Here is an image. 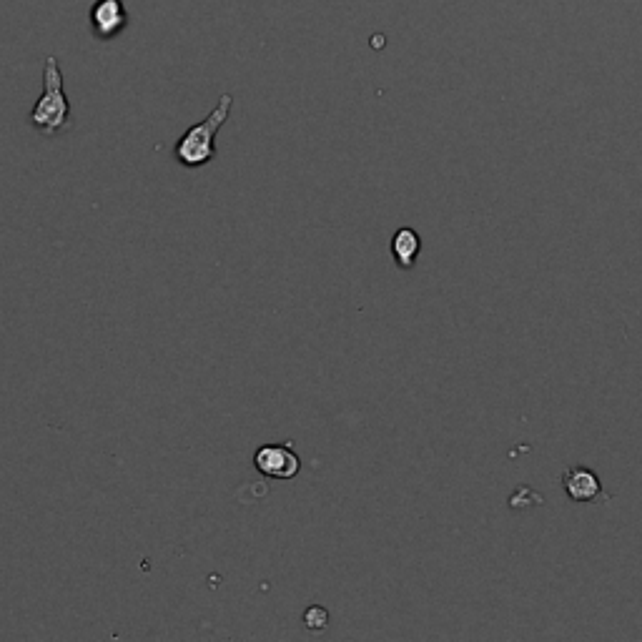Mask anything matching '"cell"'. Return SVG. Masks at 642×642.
<instances>
[{
  "mask_svg": "<svg viewBox=\"0 0 642 642\" xmlns=\"http://www.w3.org/2000/svg\"><path fill=\"white\" fill-rule=\"evenodd\" d=\"M28 123L46 138H56L73 128L71 103L63 91V73L56 56H48L43 63V93L28 113Z\"/></svg>",
  "mask_w": 642,
  "mask_h": 642,
  "instance_id": "6da1fadb",
  "label": "cell"
},
{
  "mask_svg": "<svg viewBox=\"0 0 642 642\" xmlns=\"http://www.w3.org/2000/svg\"><path fill=\"white\" fill-rule=\"evenodd\" d=\"M231 106H234V98H231V93H224V96L219 98V103L214 106V111H211L201 123L186 128L184 136L176 141L174 158L184 166V169H201V166L214 161L216 133H219V128L224 126L226 121H229Z\"/></svg>",
  "mask_w": 642,
  "mask_h": 642,
  "instance_id": "7a4b0ae2",
  "label": "cell"
},
{
  "mask_svg": "<svg viewBox=\"0 0 642 642\" xmlns=\"http://www.w3.org/2000/svg\"><path fill=\"white\" fill-rule=\"evenodd\" d=\"M254 467L269 479H294L301 472V459L291 444H264L256 449Z\"/></svg>",
  "mask_w": 642,
  "mask_h": 642,
  "instance_id": "3957f363",
  "label": "cell"
},
{
  "mask_svg": "<svg viewBox=\"0 0 642 642\" xmlns=\"http://www.w3.org/2000/svg\"><path fill=\"white\" fill-rule=\"evenodd\" d=\"M91 21V33L98 41H111L121 36L123 28L128 26V11L123 0H96L88 13Z\"/></svg>",
  "mask_w": 642,
  "mask_h": 642,
  "instance_id": "277c9868",
  "label": "cell"
},
{
  "mask_svg": "<svg viewBox=\"0 0 642 642\" xmlns=\"http://www.w3.org/2000/svg\"><path fill=\"white\" fill-rule=\"evenodd\" d=\"M562 487H565L567 497L572 502H587V505H597V502H605L607 495L602 490V482L590 467H570L565 474H562Z\"/></svg>",
  "mask_w": 642,
  "mask_h": 642,
  "instance_id": "5b68a950",
  "label": "cell"
},
{
  "mask_svg": "<svg viewBox=\"0 0 642 642\" xmlns=\"http://www.w3.org/2000/svg\"><path fill=\"white\" fill-rule=\"evenodd\" d=\"M389 249H392V256L399 269H412L419 259V251H422V239H419V234L414 229L402 226L392 236V246Z\"/></svg>",
  "mask_w": 642,
  "mask_h": 642,
  "instance_id": "8992f818",
  "label": "cell"
},
{
  "mask_svg": "<svg viewBox=\"0 0 642 642\" xmlns=\"http://www.w3.org/2000/svg\"><path fill=\"white\" fill-rule=\"evenodd\" d=\"M329 625V610L321 605H311L304 610V627L306 630H324Z\"/></svg>",
  "mask_w": 642,
  "mask_h": 642,
  "instance_id": "52a82bcc",
  "label": "cell"
}]
</instances>
